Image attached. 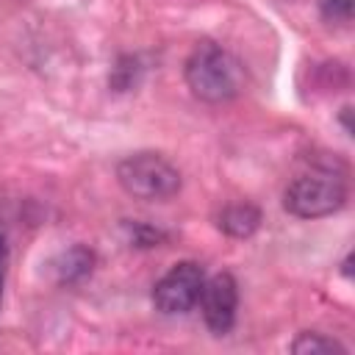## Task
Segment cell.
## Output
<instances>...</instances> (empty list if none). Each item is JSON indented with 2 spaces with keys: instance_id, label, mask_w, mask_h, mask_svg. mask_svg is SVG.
<instances>
[{
  "instance_id": "2",
  "label": "cell",
  "mask_w": 355,
  "mask_h": 355,
  "mask_svg": "<svg viewBox=\"0 0 355 355\" xmlns=\"http://www.w3.org/2000/svg\"><path fill=\"white\" fill-rule=\"evenodd\" d=\"M183 80L200 103L222 105L241 92L244 72L230 50L211 39H200L183 61Z\"/></svg>"
},
{
  "instance_id": "8",
  "label": "cell",
  "mask_w": 355,
  "mask_h": 355,
  "mask_svg": "<svg viewBox=\"0 0 355 355\" xmlns=\"http://www.w3.org/2000/svg\"><path fill=\"white\" fill-rule=\"evenodd\" d=\"M291 352H297V355H316V352H347V347H344L338 338L327 336V333H319V330H305V333H300V336L294 338Z\"/></svg>"
},
{
  "instance_id": "7",
  "label": "cell",
  "mask_w": 355,
  "mask_h": 355,
  "mask_svg": "<svg viewBox=\"0 0 355 355\" xmlns=\"http://www.w3.org/2000/svg\"><path fill=\"white\" fill-rule=\"evenodd\" d=\"M94 250H89L86 244H75L67 252H61V258L55 261V277L61 286H78L83 283L92 269H94Z\"/></svg>"
},
{
  "instance_id": "3",
  "label": "cell",
  "mask_w": 355,
  "mask_h": 355,
  "mask_svg": "<svg viewBox=\"0 0 355 355\" xmlns=\"http://www.w3.org/2000/svg\"><path fill=\"white\" fill-rule=\"evenodd\" d=\"M114 172H116V183L122 186L125 194H130L136 200H147V202L172 200L183 186L180 169L166 155L153 153V150L125 155Z\"/></svg>"
},
{
  "instance_id": "14",
  "label": "cell",
  "mask_w": 355,
  "mask_h": 355,
  "mask_svg": "<svg viewBox=\"0 0 355 355\" xmlns=\"http://www.w3.org/2000/svg\"><path fill=\"white\" fill-rule=\"evenodd\" d=\"M349 263H352V252H347V258H344V263H341V272H344V277H349V275H352Z\"/></svg>"
},
{
  "instance_id": "12",
  "label": "cell",
  "mask_w": 355,
  "mask_h": 355,
  "mask_svg": "<svg viewBox=\"0 0 355 355\" xmlns=\"http://www.w3.org/2000/svg\"><path fill=\"white\" fill-rule=\"evenodd\" d=\"M6 263H8V244L0 233V300H3V283H6Z\"/></svg>"
},
{
  "instance_id": "1",
  "label": "cell",
  "mask_w": 355,
  "mask_h": 355,
  "mask_svg": "<svg viewBox=\"0 0 355 355\" xmlns=\"http://www.w3.org/2000/svg\"><path fill=\"white\" fill-rule=\"evenodd\" d=\"M347 166L338 158H316L305 172L288 180L283 191V208L297 219H322L341 211L347 205Z\"/></svg>"
},
{
  "instance_id": "5",
  "label": "cell",
  "mask_w": 355,
  "mask_h": 355,
  "mask_svg": "<svg viewBox=\"0 0 355 355\" xmlns=\"http://www.w3.org/2000/svg\"><path fill=\"white\" fill-rule=\"evenodd\" d=\"M202 322L214 336H227L236 324L239 311V283L230 272H219L205 280L200 294Z\"/></svg>"
},
{
  "instance_id": "13",
  "label": "cell",
  "mask_w": 355,
  "mask_h": 355,
  "mask_svg": "<svg viewBox=\"0 0 355 355\" xmlns=\"http://www.w3.org/2000/svg\"><path fill=\"white\" fill-rule=\"evenodd\" d=\"M349 116H352V108H349V105H344V108H341V114H338V119H341V125H344V133H347V136H352V122H349Z\"/></svg>"
},
{
  "instance_id": "10",
  "label": "cell",
  "mask_w": 355,
  "mask_h": 355,
  "mask_svg": "<svg viewBox=\"0 0 355 355\" xmlns=\"http://www.w3.org/2000/svg\"><path fill=\"white\" fill-rule=\"evenodd\" d=\"M319 17L327 25H349L352 22V0H319Z\"/></svg>"
},
{
  "instance_id": "11",
  "label": "cell",
  "mask_w": 355,
  "mask_h": 355,
  "mask_svg": "<svg viewBox=\"0 0 355 355\" xmlns=\"http://www.w3.org/2000/svg\"><path fill=\"white\" fill-rule=\"evenodd\" d=\"M125 227L130 230V241L133 244H141V247H153L164 239V233L158 227H150V225H141V222H125Z\"/></svg>"
},
{
  "instance_id": "9",
  "label": "cell",
  "mask_w": 355,
  "mask_h": 355,
  "mask_svg": "<svg viewBox=\"0 0 355 355\" xmlns=\"http://www.w3.org/2000/svg\"><path fill=\"white\" fill-rule=\"evenodd\" d=\"M139 72H141L139 61H136L133 55H122V58L116 61V67L111 69V86H114L116 92H128V89L136 86Z\"/></svg>"
},
{
  "instance_id": "4",
  "label": "cell",
  "mask_w": 355,
  "mask_h": 355,
  "mask_svg": "<svg viewBox=\"0 0 355 355\" xmlns=\"http://www.w3.org/2000/svg\"><path fill=\"white\" fill-rule=\"evenodd\" d=\"M202 286H205V269L197 261H178L153 286V305L164 316L189 313L200 302Z\"/></svg>"
},
{
  "instance_id": "6",
  "label": "cell",
  "mask_w": 355,
  "mask_h": 355,
  "mask_svg": "<svg viewBox=\"0 0 355 355\" xmlns=\"http://www.w3.org/2000/svg\"><path fill=\"white\" fill-rule=\"evenodd\" d=\"M216 227L230 239H250L261 227V208L250 200L227 202L216 214Z\"/></svg>"
}]
</instances>
